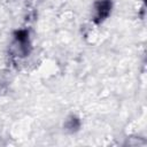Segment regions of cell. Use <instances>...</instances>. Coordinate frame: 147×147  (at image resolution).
<instances>
[{
    "instance_id": "obj_1",
    "label": "cell",
    "mask_w": 147,
    "mask_h": 147,
    "mask_svg": "<svg viewBox=\"0 0 147 147\" xmlns=\"http://www.w3.org/2000/svg\"><path fill=\"white\" fill-rule=\"evenodd\" d=\"M94 9H95V15H94L93 21L96 24H99L102 21H105L110 14L111 0H98L94 5Z\"/></svg>"
},
{
    "instance_id": "obj_2",
    "label": "cell",
    "mask_w": 147,
    "mask_h": 147,
    "mask_svg": "<svg viewBox=\"0 0 147 147\" xmlns=\"http://www.w3.org/2000/svg\"><path fill=\"white\" fill-rule=\"evenodd\" d=\"M79 126H80V122H79V119H78L76 116H70V117L65 121V123H64L65 130H68V131H70V132L77 131V130L79 129Z\"/></svg>"
}]
</instances>
